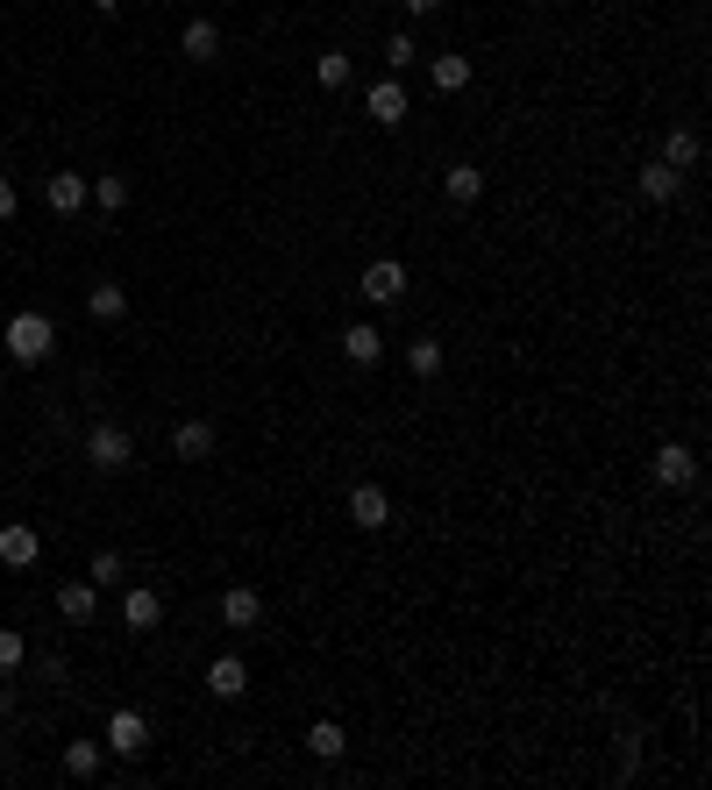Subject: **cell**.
Instances as JSON below:
<instances>
[{
    "instance_id": "16",
    "label": "cell",
    "mask_w": 712,
    "mask_h": 790,
    "mask_svg": "<svg viewBox=\"0 0 712 790\" xmlns=\"http://www.w3.org/2000/svg\"><path fill=\"white\" fill-rule=\"evenodd\" d=\"M178 51H186L193 65H215V57H221V29H215V22L200 14V22H186V36H178Z\"/></svg>"
},
{
    "instance_id": "23",
    "label": "cell",
    "mask_w": 712,
    "mask_h": 790,
    "mask_svg": "<svg viewBox=\"0 0 712 790\" xmlns=\"http://www.w3.org/2000/svg\"><path fill=\"white\" fill-rule=\"evenodd\" d=\"M406 371H414V377H442V342H435V336L406 342Z\"/></svg>"
},
{
    "instance_id": "1",
    "label": "cell",
    "mask_w": 712,
    "mask_h": 790,
    "mask_svg": "<svg viewBox=\"0 0 712 790\" xmlns=\"http://www.w3.org/2000/svg\"><path fill=\"white\" fill-rule=\"evenodd\" d=\"M0 349H8L14 363H43V356L57 349V321H51V314H36V307L14 314V321L0 328Z\"/></svg>"
},
{
    "instance_id": "33",
    "label": "cell",
    "mask_w": 712,
    "mask_h": 790,
    "mask_svg": "<svg viewBox=\"0 0 712 790\" xmlns=\"http://www.w3.org/2000/svg\"><path fill=\"white\" fill-rule=\"evenodd\" d=\"M94 8H100V14H114V8H121V0H94Z\"/></svg>"
},
{
    "instance_id": "14",
    "label": "cell",
    "mask_w": 712,
    "mask_h": 790,
    "mask_svg": "<svg viewBox=\"0 0 712 790\" xmlns=\"http://www.w3.org/2000/svg\"><path fill=\"white\" fill-rule=\"evenodd\" d=\"M57 613H65L72 627H86V619L100 613V584H94V577H79V584H65V591H57Z\"/></svg>"
},
{
    "instance_id": "18",
    "label": "cell",
    "mask_w": 712,
    "mask_h": 790,
    "mask_svg": "<svg viewBox=\"0 0 712 790\" xmlns=\"http://www.w3.org/2000/svg\"><path fill=\"white\" fill-rule=\"evenodd\" d=\"M121 619H129L135 634H150V627H157V619H164V599H157V591H150V584H135L129 599H121Z\"/></svg>"
},
{
    "instance_id": "15",
    "label": "cell",
    "mask_w": 712,
    "mask_h": 790,
    "mask_svg": "<svg viewBox=\"0 0 712 790\" xmlns=\"http://www.w3.org/2000/svg\"><path fill=\"white\" fill-rule=\"evenodd\" d=\"M442 193H449V207H478L484 200V172H478V164H449Z\"/></svg>"
},
{
    "instance_id": "30",
    "label": "cell",
    "mask_w": 712,
    "mask_h": 790,
    "mask_svg": "<svg viewBox=\"0 0 712 790\" xmlns=\"http://www.w3.org/2000/svg\"><path fill=\"white\" fill-rule=\"evenodd\" d=\"M14 207H22V193H14V178H0V221H14Z\"/></svg>"
},
{
    "instance_id": "5",
    "label": "cell",
    "mask_w": 712,
    "mask_h": 790,
    "mask_svg": "<svg viewBox=\"0 0 712 790\" xmlns=\"http://www.w3.org/2000/svg\"><path fill=\"white\" fill-rule=\"evenodd\" d=\"M150 748V720L135 705H121V712H108V755H143Z\"/></svg>"
},
{
    "instance_id": "4",
    "label": "cell",
    "mask_w": 712,
    "mask_h": 790,
    "mask_svg": "<svg viewBox=\"0 0 712 790\" xmlns=\"http://www.w3.org/2000/svg\"><path fill=\"white\" fill-rule=\"evenodd\" d=\"M648 470H656V484H662V492H691V484H699V456H691L684 442H662Z\"/></svg>"
},
{
    "instance_id": "13",
    "label": "cell",
    "mask_w": 712,
    "mask_h": 790,
    "mask_svg": "<svg viewBox=\"0 0 712 790\" xmlns=\"http://www.w3.org/2000/svg\"><path fill=\"white\" fill-rule=\"evenodd\" d=\"M207 691H215L221 705L250 691V670H242V656H215V662H207Z\"/></svg>"
},
{
    "instance_id": "24",
    "label": "cell",
    "mask_w": 712,
    "mask_h": 790,
    "mask_svg": "<svg viewBox=\"0 0 712 790\" xmlns=\"http://www.w3.org/2000/svg\"><path fill=\"white\" fill-rule=\"evenodd\" d=\"M86 314H94V321H121V314H129V293H121V285H94V293H86Z\"/></svg>"
},
{
    "instance_id": "10",
    "label": "cell",
    "mask_w": 712,
    "mask_h": 790,
    "mask_svg": "<svg viewBox=\"0 0 712 790\" xmlns=\"http://www.w3.org/2000/svg\"><path fill=\"white\" fill-rule=\"evenodd\" d=\"M350 520L363 527V535H377V527L392 520V498H385V484H357V492H350Z\"/></svg>"
},
{
    "instance_id": "28",
    "label": "cell",
    "mask_w": 712,
    "mask_h": 790,
    "mask_svg": "<svg viewBox=\"0 0 712 790\" xmlns=\"http://www.w3.org/2000/svg\"><path fill=\"white\" fill-rule=\"evenodd\" d=\"M22 662H29V641H22L14 627H0V677H14Z\"/></svg>"
},
{
    "instance_id": "3",
    "label": "cell",
    "mask_w": 712,
    "mask_h": 790,
    "mask_svg": "<svg viewBox=\"0 0 712 790\" xmlns=\"http://www.w3.org/2000/svg\"><path fill=\"white\" fill-rule=\"evenodd\" d=\"M86 456H94V470H108V478H114V470H129V463H135V442L114 428V420H100V428L86 435Z\"/></svg>"
},
{
    "instance_id": "25",
    "label": "cell",
    "mask_w": 712,
    "mask_h": 790,
    "mask_svg": "<svg viewBox=\"0 0 712 790\" xmlns=\"http://www.w3.org/2000/svg\"><path fill=\"white\" fill-rule=\"evenodd\" d=\"M314 86H321V94L350 86V57H342V51H321V57H314Z\"/></svg>"
},
{
    "instance_id": "7",
    "label": "cell",
    "mask_w": 712,
    "mask_h": 790,
    "mask_svg": "<svg viewBox=\"0 0 712 790\" xmlns=\"http://www.w3.org/2000/svg\"><path fill=\"white\" fill-rule=\"evenodd\" d=\"M0 563H8V570H36L43 563V535H36V527H22V520L0 527Z\"/></svg>"
},
{
    "instance_id": "20",
    "label": "cell",
    "mask_w": 712,
    "mask_h": 790,
    "mask_svg": "<svg viewBox=\"0 0 712 790\" xmlns=\"http://www.w3.org/2000/svg\"><path fill=\"white\" fill-rule=\"evenodd\" d=\"M86 207H100V215H121V207H129V178H121V172H100L94 186H86Z\"/></svg>"
},
{
    "instance_id": "19",
    "label": "cell",
    "mask_w": 712,
    "mask_h": 790,
    "mask_svg": "<svg viewBox=\"0 0 712 790\" xmlns=\"http://www.w3.org/2000/svg\"><path fill=\"white\" fill-rule=\"evenodd\" d=\"M428 79H435V94H463V86L478 79V65H471V57H457V51H449V57H435V65H428Z\"/></svg>"
},
{
    "instance_id": "17",
    "label": "cell",
    "mask_w": 712,
    "mask_h": 790,
    "mask_svg": "<svg viewBox=\"0 0 712 790\" xmlns=\"http://www.w3.org/2000/svg\"><path fill=\"white\" fill-rule=\"evenodd\" d=\"M677 193H684V172H670V164H642V200H656V207H670Z\"/></svg>"
},
{
    "instance_id": "31",
    "label": "cell",
    "mask_w": 712,
    "mask_h": 790,
    "mask_svg": "<svg viewBox=\"0 0 712 790\" xmlns=\"http://www.w3.org/2000/svg\"><path fill=\"white\" fill-rule=\"evenodd\" d=\"M399 8H406V14H435V8H442V0H399Z\"/></svg>"
},
{
    "instance_id": "27",
    "label": "cell",
    "mask_w": 712,
    "mask_h": 790,
    "mask_svg": "<svg viewBox=\"0 0 712 790\" xmlns=\"http://www.w3.org/2000/svg\"><path fill=\"white\" fill-rule=\"evenodd\" d=\"M121 570H129V563H121V556H114V549H100V556H94V563H86V577H94V584H100V591H114V584H121Z\"/></svg>"
},
{
    "instance_id": "11",
    "label": "cell",
    "mask_w": 712,
    "mask_h": 790,
    "mask_svg": "<svg viewBox=\"0 0 712 790\" xmlns=\"http://www.w3.org/2000/svg\"><path fill=\"white\" fill-rule=\"evenodd\" d=\"M342 356H350L357 371H371V363H385V336H377V321H357V328H342Z\"/></svg>"
},
{
    "instance_id": "22",
    "label": "cell",
    "mask_w": 712,
    "mask_h": 790,
    "mask_svg": "<svg viewBox=\"0 0 712 790\" xmlns=\"http://www.w3.org/2000/svg\"><path fill=\"white\" fill-rule=\"evenodd\" d=\"M342 748H350V734H342L336 720H314V726H307V755H321V762H342Z\"/></svg>"
},
{
    "instance_id": "21",
    "label": "cell",
    "mask_w": 712,
    "mask_h": 790,
    "mask_svg": "<svg viewBox=\"0 0 712 790\" xmlns=\"http://www.w3.org/2000/svg\"><path fill=\"white\" fill-rule=\"evenodd\" d=\"M100 755H108V740H65V777H100Z\"/></svg>"
},
{
    "instance_id": "6",
    "label": "cell",
    "mask_w": 712,
    "mask_h": 790,
    "mask_svg": "<svg viewBox=\"0 0 712 790\" xmlns=\"http://www.w3.org/2000/svg\"><path fill=\"white\" fill-rule=\"evenodd\" d=\"M363 114H371L377 129H399V121H406V86H399V79L385 72V79H377L371 94H363Z\"/></svg>"
},
{
    "instance_id": "26",
    "label": "cell",
    "mask_w": 712,
    "mask_h": 790,
    "mask_svg": "<svg viewBox=\"0 0 712 790\" xmlns=\"http://www.w3.org/2000/svg\"><path fill=\"white\" fill-rule=\"evenodd\" d=\"M662 164H670V172H691V164H699V135H691V129H670V143H662Z\"/></svg>"
},
{
    "instance_id": "32",
    "label": "cell",
    "mask_w": 712,
    "mask_h": 790,
    "mask_svg": "<svg viewBox=\"0 0 712 790\" xmlns=\"http://www.w3.org/2000/svg\"><path fill=\"white\" fill-rule=\"evenodd\" d=\"M8 705H14V691H8V683H0V720H8Z\"/></svg>"
},
{
    "instance_id": "29",
    "label": "cell",
    "mask_w": 712,
    "mask_h": 790,
    "mask_svg": "<svg viewBox=\"0 0 712 790\" xmlns=\"http://www.w3.org/2000/svg\"><path fill=\"white\" fill-rule=\"evenodd\" d=\"M414 36H406V29H392V36H385V72H406V65H414Z\"/></svg>"
},
{
    "instance_id": "2",
    "label": "cell",
    "mask_w": 712,
    "mask_h": 790,
    "mask_svg": "<svg viewBox=\"0 0 712 790\" xmlns=\"http://www.w3.org/2000/svg\"><path fill=\"white\" fill-rule=\"evenodd\" d=\"M357 293L371 299V307H392V299H406V264H399V256H377V264H363Z\"/></svg>"
},
{
    "instance_id": "8",
    "label": "cell",
    "mask_w": 712,
    "mask_h": 790,
    "mask_svg": "<svg viewBox=\"0 0 712 790\" xmlns=\"http://www.w3.org/2000/svg\"><path fill=\"white\" fill-rule=\"evenodd\" d=\"M86 186H94L86 172H51V178H43V207H51V215H79Z\"/></svg>"
},
{
    "instance_id": "12",
    "label": "cell",
    "mask_w": 712,
    "mask_h": 790,
    "mask_svg": "<svg viewBox=\"0 0 712 790\" xmlns=\"http://www.w3.org/2000/svg\"><path fill=\"white\" fill-rule=\"evenodd\" d=\"M172 456L178 463H207V456H215V420H178Z\"/></svg>"
},
{
    "instance_id": "9",
    "label": "cell",
    "mask_w": 712,
    "mask_h": 790,
    "mask_svg": "<svg viewBox=\"0 0 712 790\" xmlns=\"http://www.w3.org/2000/svg\"><path fill=\"white\" fill-rule=\"evenodd\" d=\"M221 627H235V634H256V627H264V599H256L250 584L221 591Z\"/></svg>"
}]
</instances>
